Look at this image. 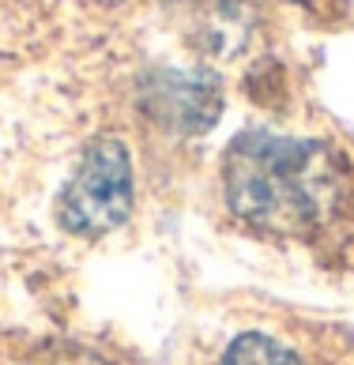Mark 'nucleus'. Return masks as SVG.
Returning <instances> with one entry per match:
<instances>
[{"label":"nucleus","instance_id":"7ed1b4c3","mask_svg":"<svg viewBox=\"0 0 354 365\" xmlns=\"http://www.w3.org/2000/svg\"><path fill=\"white\" fill-rule=\"evenodd\" d=\"M223 365H302V361H298L294 350L275 343L271 335L249 331V335H238V339L230 343Z\"/></svg>","mask_w":354,"mask_h":365},{"label":"nucleus","instance_id":"f257e3e1","mask_svg":"<svg viewBox=\"0 0 354 365\" xmlns=\"http://www.w3.org/2000/svg\"><path fill=\"white\" fill-rule=\"evenodd\" d=\"M339 158L320 143L253 132L226 155V204L264 234L294 237L324 222L339 200Z\"/></svg>","mask_w":354,"mask_h":365},{"label":"nucleus","instance_id":"f03ea898","mask_svg":"<svg viewBox=\"0 0 354 365\" xmlns=\"http://www.w3.org/2000/svg\"><path fill=\"white\" fill-rule=\"evenodd\" d=\"M132 211V166L117 140H98L84 155L76 178L61 192V226L79 237H102L117 230Z\"/></svg>","mask_w":354,"mask_h":365}]
</instances>
